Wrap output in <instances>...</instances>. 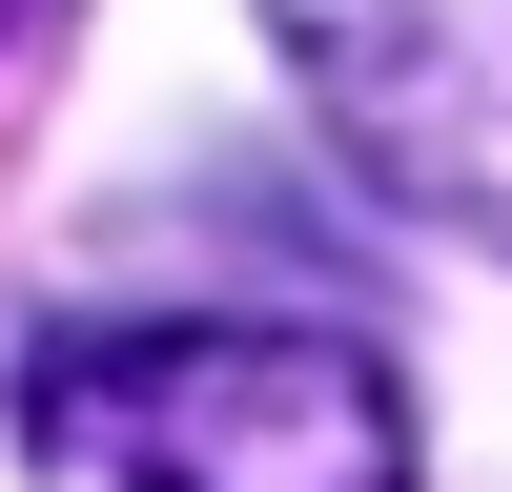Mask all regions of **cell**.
Returning a JSON list of instances; mask_svg holds the SVG:
<instances>
[{
  "label": "cell",
  "mask_w": 512,
  "mask_h": 492,
  "mask_svg": "<svg viewBox=\"0 0 512 492\" xmlns=\"http://www.w3.org/2000/svg\"><path fill=\"white\" fill-rule=\"evenodd\" d=\"M41 472L82 492H410V390L349 328H82L21 369Z\"/></svg>",
  "instance_id": "6da1fadb"
},
{
  "label": "cell",
  "mask_w": 512,
  "mask_h": 492,
  "mask_svg": "<svg viewBox=\"0 0 512 492\" xmlns=\"http://www.w3.org/2000/svg\"><path fill=\"white\" fill-rule=\"evenodd\" d=\"M287 82L328 103V144L410 205V226L512 267V0H267Z\"/></svg>",
  "instance_id": "7a4b0ae2"
}]
</instances>
